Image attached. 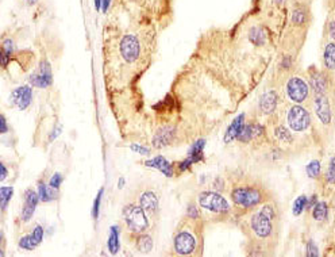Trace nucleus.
Returning <instances> with one entry per match:
<instances>
[{
  "mask_svg": "<svg viewBox=\"0 0 335 257\" xmlns=\"http://www.w3.org/2000/svg\"><path fill=\"white\" fill-rule=\"evenodd\" d=\"M202 219L184 218L173 236V250L177 256H194L202 253Z\"/></svg>",
  "mask_w": 335,
  "mask_h": 257,
  "instance_id": "f257e3e1",
  "label": "nucleus"
},
{
  "mask_svg": "<svg viewBox=\"0 0 335 257\" xmlns=\"http://www.w3.org/2000/svg\"><path fill=\"white\" fill-rule=\"evenodd\" d=\"M231 201L234 202L235 207L242 209L245 211H250L258 207L267 201H271L268 189L259 183L253 181H243L231 187L230 191Z\"/></svg>",
  "mask_w": 335,
  "mask_h": 257,
  "instance_id": "f03ea898",
  "label": "nucleus"
},
{
  "mask_svg": "<svg viewBox=\"0 0 335 257\" xmlns=\"http://www.w3.org/2000/svg\"><path fill=\"white\" fill-rule=\"evenodd\" d=\"M249 241L257 242L264 250H271V242L277 241L279 234V221H273L261 211H255L247 219Z\"/></svg>",
  "mask_w": 335,
  "mask_h": 257,
  "instance_id": "7ed1b4c3",
  "label": "nucleus"
},
{
  "mask_svg": "<svg viewBox=\"0 0 335 257\" xmlns=\"http://www.w3.org/2000/svg\"><path fill=\"white\" fill-rule=\"evenodd\" d=\"M122 217H123V223H125L126 229L134 236L139 233H146L150 229L149 217L138 203L126 205L122 210Z\"/></svg>",
  "mask_w": 335,
  "mask_h": 257,
  "instance_id": "20e7f679",
  "label": "nucleus"
},
{
  "mask_svg": "<svg viewBox=\"0 0 335 257\" xmlns=\"http://www.w3.org/2000/svg\"><path fill=\"white\" fill-rule=\"evenodd\" d=\"M198 202L200 209L206 210L208 213L219 215V217H227L233 211L230 203L222 194L218 191H202L199 194Z\"/></svg>",
  "mask_w": 335,
  "mask_h": 257,
  "instance_id": "39448f33",
  "label": "nucleus"
},
{
  "mask_svg": "<svg viewBox=\"0 0 335 257\" xmlns=\"http://www.w3.org/2000/svg\"><path fill=\"white\" fill-rule=\"evenodd\" d=\"M287 98L295 105H308L311 102V89L302 76H291L285 84Z\"/></svg>",
  "mask_w": 335,
  "mask_h": 257,
  "instance_id": "423d86ee",
  "label": "nucleus"
},
{
  "mask_svg": "<svg viewBox=\"0 0 335 257\" xmlns=\"http://www.w3.org/2000/svg\"><path fill=\"white\" fill-rule=\"evenodd\" d=\"M287 126L291 132L304 133L312 126L311 113L303 105H293L287 110L285 114Z\"/></svg>",
  "mask_w": 335,
  "mask_h": 257,
  "instance_id": "0eeeda50",
  "label": "nucleus"
},
{
  "mask_svg": "<svg viewBox=\"0 0 335 257\" xmlns=\"http://www.w3.org/2000/svg\"><path fill=\"white\" fill-rule=\"evenodd\" d=\"M308 85L314 95H328V92L332 88V77L331 73L326 69H318L315 67L307 71Z\"/></svg>",
  "mask_w": 335,
  "mask_h": 257,
  "instance_id": "6e6552de",
  "label": "nucleus"
},
{
  "mask_svg": "<svg viewBox=\"0 0 335 257\" xmlns=\"http://www.w3.org/2000/svg\"><path fill=\"white\" fill-rule=\"evenodd\" d=\"M237 141L242 145H263L268 141L267 128L258 121H253L250 123H245L241 133L237 137Z\"/></svg>",
  "mask_w": 335,
  "mask_h": 257,
  "instance_id": "1a4fd4ad",
  "label": "nucleus"
},
{
  "mask_svg": "<svg viewBox=\"0 0 335 257\" xmlns=\"http://www.w3.org/2000/svg\"><path fill=\"white\" fill-rule=\"evenodd\" d=\"M142 52L141 40L135 34H125L119 41V53L122 60L127 64H134L139 60Z\"/></svg>",
  "mask_w": 335,
  "mask_h": 257,
  "instance_id": "9d476101",
  "label": "nucleus"
},
{
  "mask_svg": "<svg viewBox=\"0 0 335 257\" xmlns=\"http://www.w3.org/2000/svg\"><path fill=\"white\" fill-rule=\"evenodd\" d=\"M180 136H181V132L178 130L177 126L165 123L154 133L153 138H152V145L154 149L166 148V146H170L174 142H177L180 140Z\"/></svg>",
  "mask_w": 335,
  "mask_h": 257,
  "instance_id": "9b49d317",
  "label": "nucleus"
},
{
  "mask_svg": "<svg viewBox=\"0 0 335 257\" xmlns=\"http://www.w3.org/2000/svg\"><path fill=\"white\" fill-rule=\"evenodd\" d=\"M280 97L276 89H267L259 97L258 113L267 118H273L279 111Z\"/></svg>",
  "mask_w": 335,
  "mask_h": 257,
  "instance_id": "f8f14e48",
  "label": "nucleus"
},
{
  "mask_svg": "<svg viewBox=\"0 0 335 257\" xmlns=\"http://www.w3.org/2000/svg\"><path fill=\"white\" fill-rule=\"evenodd\" d=\"M314 110H315L316 118L319 119L322 126H331L332 123V111L331 102L328 95H314Z\"/></svg>",
  "mask_w": 335,
  "mask_h": 257,
  "instance_id": "ddd939ff",
  "label": "nucleus"
},
{
  "mask_svg": "<svg viewBox=\"0 0 335 257\" xmlns=\"http://www.w3.org/2000/svg\"><path fill=\"white\" fill-rule=\"evenodd\" d=\"M30 84L36 88H48L53 84V73H52V65L48 60L41 61L40 67L35 72L32 73L30 79Z\"/></svg>",
  "mask_w": 335,
  "mask_h": 257,
  "instance_id": "4468645a",
  "label": "nucleus"
},
{
  "mask_svg": "<svg viewBox=\"0 0 335 257\" xmlns=\"http://www.w3.org/2000/svg\"><path fill=\"white\" fill-rule=\"evenodd\" d=\"M32 101V88L30 85H22L18 87L10 95V105L16 107L20 111H23L31 105Z\"/></svg>",
  "mask_w": 335,
  "mask_h": 257,
  "instance_id": "2eb2a0df",
  "label": "nucleus"
},
{
  "mask_svg": "<svg viewBox=\"0 0 335 257\" xmlns=\"http://www.w3.org/2000/svg\"><path fill=\"white\" fill-rule=\"evenodd\" d=\"M138 205L147 214V217L154 218L160 211V198L152 189H145L138 198Z\"/></svg>",
  "mask_w": 335,
  "mask_h": 257,
  "instance_id": "dca6fc26",
  "label": "nucleus"
},
{
  "mask_svg": "<svg viewBox=\"0 0 335 257\" xmlns=\"http://www.w3.org/2000/svg\"><path fill=\"white\" fill-rule=\"evenodd\" d=\"M40 203V197H38V192L34 191L32 188H27L24 191V197H23V209H22V213H20V219L22 222H28L31 221L32 215L35 213L36 206Z\"/></svg>",
  "mask_w": 335,
  "mask_h": 257,
  "instance_id": "f3484780",
  "label": "nucleus"
},
{
  "mask_svg": "<svg viewBox=\"0 0 335 257\" xmlns=\"http://www.w3.org/2000/svg\"><path fill=\"white\" fill-rule=\"evenodd\" d=\"M146 167H152V168L158 169L160 172H162L166 177H173L176 175V169H174V164L168 161L164 156H156L152 160L145 161Z\"/></svg>",
  "mask_w": 335,
  "mask_h": 257,
  "instance_id": "a211bd4d",
  "label": "nucleus"
},
{
  "mask_svg": "<svg viewBox=\"0 0 335 257\" xmlns=\"http://www.w3.org/2000/svg\"><path fill=\"white\" fill-rule=\"evenodd\" d=\"M245 119H246V114L241 113L238 117L235 118L234 121L231 122L230 126L227 127L226 133H225V137H223L225 144H231V142H234V141L237 140V137H238V134L241 133V130H242L243 125L246 123Z\"/></svg>",
  "mask_w": 335,
  "mask_h": 257,
  "instance_id": "6ab92c4d",
  "label": "nucleus"
},
{
  "mask_svg": "<svg viewBox=\"0 0 335 257\" xmlns=\"http://www.w3.org/2000/svg\"><path fill=\"white\" fill-rule=\"evenodd\" d=\"M273 140L277 142V146H280V148H287V146L293 145L292 132L288 128V126H284L281 123L273 127Z\"/></svg>",
  "mask_w": 335,
  "mask_h": 257,
  "instance_id": "aec40b11",
  "label": "nucleus"
},
{
  "mask_svg": "<svg viewBox=\"0 0 335 257\" xmlns=\"http://www.w3.org/2000/svg\"><path fill=\"white\" fill-rule=\"evenodd\" d=\"M311 211V217L315 222H319V223H324V222L328 221L330 218V206L326 201H318L315 205L312 206Z\"/></svg>",
  "mask_w": 335,
  "mask_h": 257,
  "instance_id": "412c9836",
  "label": "nucleus"
},
{
  "mask_svg": "<svg viewBox=\"0 0 335 257\" xmlns=\"http://www.w3.org/2000/svg\"><path fill=\"white\" fill-rule=\"evenodd\" d=\"M204 148H206V140H204V138H198V140L194 141V144H192L190 152H188V158L192 161V164L195 165L206 161Z\"/></svg>",
  "mask_w": 335,
  "mask_h": 257,
  "instance_id": "4be33fe9",
  "label": "nucleus"
},
{
  "mask_svg": "<svg viewBox=\"0 0 335 257\" xmlns=\"http://www.w3.org/2000/svg\"><path fill=\"white\" fill-rule=\"evenodd\" d=\"M134 244H135V249L139 253H150L153 250V238H152V236L147 234V232L146 233L135 234Z\"/></svg>",
  "mask_w": 335,
  "mask_h": 257,
  "instance_id": "5701e85b",
  "label": "nucleus"
},
{
  "mask_svg": "<svg viewBox=\"0 0 335 257\" xmlns=\"http://www.w3.org/2000/svg\"><path fill=\"white\" fill-rule=\"evenodd\" d=\"M38 197H40V202L48 203V202L56 201L58 198V189L52 188L50 185L45 184L44 181H38Z\"/></svg>",
  "mask_w": 335,
  "mask_h": 257,
  "instance_id": "b1692460",
  "label": "nucleus"
},
{
  "mask_svg": "<svg viewBox=\"0 0 335 257\" xmlns=\"http://www.w3.org/2000/svg\"><path fill=\"white\" fill-rule=\"evenodd\" d=\"M323 64L324 69L330 73L334 72L335 69V44L334 41H330L323 52Z\"/></svg>",
  "mask_w": 335,
  "mask_h": 257,
  "instance_id": "393cba45",
  "label": "nucleus"
},
{
  "mask_svg": "<svg viewBox=\"0 0 335 257\" xmlns=\"http://www.w3.org/2000/svg\"><path fill=\"white\" fill-rule=\"evenodd\" d=\"M119 236H121V230L117 225L111 226L108 234V241H107V246L111 254H118L119 249H121V241H119Z\"/></svg>",
  "mask_w": 335,
  "mask_h": 257,
  "instance_id": "a878e982",
  "label": "nucleus"
},
{
  "mask_svg": "<svg viewBox=\"0 0 335 257\" xmlns=\"http://www.w3.org/2000/svg\"><path fill=\"white\" fill-rule=\"evenodd\" d=\"M14 195V187H0V211L4 213Z\"/></svg>",
  "mask_w": 335,
  "mask_h": 257,
  "instance_id": "bb28decb",
  "label": "nucleus"
},
{
  "mask_svg": "<svg viewBox=\"0 0 335 257\" xmlns=\"http://www.w3.org/2000/svg\"><path fill=\"white\" fill-rule=\"evenodd\" d=\"M306 172L311 179H322V164L319 160H312L306 165Z\"/></svg>",
  "mask_w": 335,
  "mask_h": 257,
  "instance_id": "cd10ccee",
  "label": "nucleus"
},
{
  "mask_svg": "<svg viewBox=\"0 0 335 257\" xmlns=\"http://www.w3.org/2000/svg\"><path fill=\"white\" fill-rule=\"evenodd\" d=\"M306 206H307V197L306 195H300L297 199L295 201L293 206H292V213L295 217H299L303 214V211H306Z\"/></svg>",
  "mask_w": 335,
  "mask_h": 257,
  "instance_id": "c85d7f7f",
  "label": "nucleus"
},
{
  "mask_svg": "<svg viewBox=\"0 0 335 257\" xmlns=\"http://www.w3.org/2000/svg\"><path fill=\"white\" fill-rule=\"evenodd\" d=\"M18 245H19V248H22V249L24 250H34L36 248V244L34 242V240H32L31 234H26L23 237H20Z\"/></svg>",
  "mask_w": 335,
  "mask_h": 257,
  "instance_id": "c756f323",
  "label": "nucleus"
},
{
  "mask_svg": "<svg viewBox=\"0 0 335 257\" xmlns=\"http://www.w3.org/2000/svg\"><path fill=\"white\" fill-rule=\"evenodd\" d=\"M187 218H190V219H195V221H198V219H202V213H200V209H199L198 206L195 202H191L188 207H187Z\"/></svg>",
  "mask_w": 335,
  "mask_h": 257,
  "instance_id": "7c9ffc66",
  "label": "nucleus"
},
{
  "mask_svg": "<svg viewBox=\"0 0 335 257\" xmlns=\"http://www.w3.org/2000/svg\"><path fill=\"white\" fill-rule=\"evenodd\" d=\"M324 180L327 181L330 187L334 185V181H335V158L334 157H331V160H330V163H328L327 172H326V175H324Z\"/></svg>",
  "mask_w": 335,
  "mask_h": 257,
  "instance_id": "2f4dec72",
  "label": "nucleus"
},
{
  "mask_svg": "<svg viewBox=\"0 0 335 257\" xmlns=\"http://www.w3.org/2000/svg\"><path fill=\"white\" fill-rule=\"evenodd\" d=\"M103 194H104V188L99 189L96 198H95V202H93V207H92V218L93 219H97L99 218V211H100V203H101V198H103Z\"/></svg>",
  "mask_w": 335,
  "mask_h": 257,
  "instance_id": "473e14b6",
  "label": "nucleus"
},
{
  "mask_svg": "<svg viewBox=\"0 0 335 257\" xmlns=\"http://www.w3.org/2000/svg\"><path fill=\"white\" fill-rule=\"evenodd\" d=\"M30 234H31L32 240H34V242H35L36 246H38L41 242H42V240H44V234H45L44 226L35 225V228L32 229V232Z\"/></svg>",
  "mask_w": 335,
  "mask_h": 257,
  "instance_id": "72a5a7b5",
  "label": "nucleus"
},
{
  "mask_svg": "<svg viewBox=\"0 0 335 257\" xmlns=\"http://www.w3.org/2000/svg\"><path fill=\"white\" fill-rule=\"evenodd\" d=\"M332 8L330 10V15H328V19H327V23H326V30L328 31V36H330V38H331V41L335 38V18H334V14H332Z\"/></svg>",
  "mask_w": 335,
  "mask_h": 257,
  "instance_id": "f704fd0d",
  "label": "nucleus"
},
{
  "mask_svg": "<svg viewBox=\"0 0 335 257\" xmlns=\"http://www.w3.org/2000/svg\"><path fill=\"white\" fill-rule=\"evenodd\" d=\"M62 181H64V176H62V173L56 172L52 177H50V180H49V185H50L52 188L58 189L61 187V184H62Z\"/></svg>",
  "mask_w": 335,
  "mask_h": 257,
  "instance_id": "c9c22d12",
  "label": "nucleus"
},
{
  "mask_svg": "<svg viewBox=\"0 0 335 257\" xmlns=\"http://www.w3.org/2000/svg\"><path fill=\"white\" fill-rule=\"evenodd\" d=\"M306 254H307L308 257H318L319 256V249H318V246H316V244L314 242V240H308L307 241V245H306Z\"/></svg>",
  "mask_w": 335,
  "mask_h": 257,
  "instance_id": "e433bc0d",
  "label": "nucleus"
},
{
  "mask_svg": "<svg viewBox=\"0 0 335 257\" xmlns=\"http://www.w3.org/2000/svg\"><path fill=\"white\" fill-rule=\"evenodd\" d=\"M10 62H11V56H8L0 45V68H7Z\"/></svg>",
  "mask_w": 335,
  "mask_h": 257,
  "instance_id": "4c0bfd02",
  "label": "nucleus"
},
{
  "mask_svg": "<svg viewBox=\"0 0 335 257\" xmlns=\"http://www.w3.org/2000/svg\"><path fill=\"white\" fill-rule=\"evenodd\" d=\"M2 48L4 49V52L7 53L8 56H12L14 54V50H15V46H14V41L7 38V40L3 41V44H2Z\"/></svg>",
  "mask_w": 335,
  "mask_h": 257,
  "instance_id": "58836bf2",
  "label": "nucleus"
},
{
  "mask_svg": "<svg viewBox=\"0 0 335 257\" xmlns=\"http://www.w3.org/2000/svg\"><path fill=\"white\" fill-rule=\"evenodd\" d=\"M225 185H226V181L223 177H216L214 181V185H212V188L215 191H218V192H223L225 191Z\"/></svg>",
  "mask_w": 335,
  "mask_h": 257,
  "instance_id": "ea45409f",
  "label": "nucleus"
},
{
  "mask_svg": "<svg viewBox=\"0 0 335 257\" xmlns=\"http://www.w3.org/2000/svg\"><path fill=\"white\" fill-rule=\"evenodd\" d=\"M130 149L131 150H134L135 153H139V154H150V149L149 148H145V146H141V145H137V144H133L130 145Z\"/></svg>",
  "mask_w": 335,
  "mask_h": 257,
  "instance_id": "a19ab883",
  "label": "nucleus"
},
{
  "mask_svg": "<svg viewBox=\"0 0 335 257\" xmlns=\"http://www.w3.org/2000/svg\"><path fill=\"white\" fill-rule=\"evenodd\" d=\"M8 133V123L4 115H0V134Z\"/></svg>",
  "mask_w": 335,
  "mask_h": 257,
  "instance_id": "79ce46f5",
  "label": "nucleus"
},
{
  "mask_svg": "<svg viewBox=\"0 0 335 257\" xmlns=\"http://www.w3.org/2000/svg\"><path fill=\"white\" fill-rule=\"evenodd\" d=\"M7 176H8L7 167H6V165H4L3 163L0 161V183L6 180V179H7Z\"/></svg>",
  "mask_w": 335,
  "mask_h": 257,
  "instance_id": "37998d69",
  "label": "nucleus"
},
{
  "mask_svg": "<svg viewBox=\"0 0 335 257\" xmlns=\"http://www.w3.org/2000/svg\"><path fill=\"white\" fill-rule=\"evenodd\" d=\"M316 202H318V195H316V194H314V195H312L311 199H308V198H307V206H306V210H308V211H310V210L312 209V206L315 205Z\"/></svg>",
  "mask_w": 335,
  "mask_h": 257,
  "instance_id": "c03bdc74",
  "label": "nucleus"
},
{
  "mask_svg": "<svg viewBox=\"0 0 335 257\" xmlns=\"http://www.w3.org/2000/svg\"><path fill=\"white\" fill-rule=\"evenodd\" d=\"M111 2L113 0H101V12H104V14L108 12L109 7H111Z\"/></svg>",
  "mask_w": 335,
  "mask_h": 257,
  "instance_id": "a18cd8bd",
  "label": "nucleus"
},
{
  "mask_svg": "<svg viewBox=\"0 0 335 257\" xmlns=\"http://www.w3.org/2000/svg\"><path fill=\"white\" fill-rule=\"evenodd\" d=\"M3 244H4V236H3V233L0 232V256H4Z\"/></svg>",
  "mask_w": 335,
  "mask_h": 257,
  "instance_id": "49530a36",
  "label": "nucleus"
},
{
  "mask_svg": "<svg viewBox=\"0 0 335 257\" xmlns=\"http://www.w3.org/2000/svg\"><path fill=\"white\" fill-rule=\"evenodd\" d=\"M125 184H126L125 177H121V179L118 180V188L122 189V188H123V187H125Z\"/></svg>",
  "mask_w": 335,
  "mask_h": 257,
  "instance_id": "de8ad7c7",
  "label": "nucleus"
},
{
  "mask_svg": "<svg viewBox=\"0 0 335 257\" xmlns=\"http://www.w3.org/2000/svg\"><path fill=\"white\" fill-rule=\"evenodd\" d=\"M95 2V10L96 11H100L101 10V0H93Z\"/></svg>",
  "mask_w": 335,
  "mask_h": 257,
  "instance_id": "09e8293b",
  "label": "nucleus"
},
{
  "mask_svg": "<svg viewBox=\"0 0 335 257\" xmlns=\"http://www.w3.org/2000/svg\"><path fill=\"white\" fill-rule=\"evenodd\" d=\"M24 3L26 4H30V6H32V4H36L40 0H23Z\"/></svg>",
  "mask_w": 335,
  "mask_h": 257,
  "instance_id": "8fccbe9b",
  "label": "nucleus"
},
{
  "mask_svg": "<svg viewBox=\"0 0 335 257\" xmlns=\"http://www.w3.org/2000/svg\"><path fill=\"white\" fill-rule=\"evenodd\" d=\"M330 3H332V0H330Z\"/></svg>",
  "mask_w": 335,
  "mask_h": 257,
  "instance_id": "3c124183",
  "label": "nucleus"
}]
</instances>
